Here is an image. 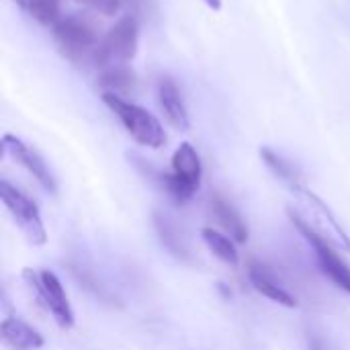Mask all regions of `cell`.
Instances as JSON below:
<instances>
[{"label":"cell","instance_id":"obj_1","mask_svg":"<svg viewBox=\"0 0 350 350\" xmlns=\"http://www.w3.org/2000/svg\"><path fill=\"white\" fill-rule=\"evenodd\" d=\"M103 103L115 113V117L139 146L158 150L166 144V131L162 123L148 109L111 92H103Z\"/></svg>","mask_w":350,"mask_h":350},{"label":"cell","instance_id":"obj_2","mask_svg":"<svg viewBox=\"0 0 350 350\" xmlns=\"http://www.w3.org/2000/svg\"><path fill=\"white\" fill-rule=\"evenodd\" d=\"M295 195V211L297 215L326 242L336 246L338 250L350 252V236L345 232V228L338 224L336 215L330 211V207L310 189L304 185L291 187Z\"/></svg>","mask_w":350,"mask_h":350},{"label":"cell","instance_id":"obj_3","mask_svg":"<svg viewBox=\"0 0 350 350\" xmlns=\"http://www.w3.org/2000/svg\"><path fill=\"white\" fill-rule=\"evenodd\" d=\"M201 178H203L201 158L197 150L189 142H185L176 148L172 156V172L160 174V185L172 201L185 205L197 195L201 187Z\"/></svg>","mask_w":350,"mask_h":350},{"label":"cell","instance_id":"obj_4","mask_svg":"<svg viewBox=\"0 0 350 350\" xmlns=\"http://www.w3.org/2000/svg\"><path fill=\"white\" fill-rule=\"evenodd\" d=\"M23 281L37 299L39 306H43L55 320V324L62 330L74 328V310L70 306L68 293L59 281V277L53 271H35V269H25L23 271Z\"/></svg>","mask_w":350,"mask_h":350},{"label":"cell","instance_id":"obj_5","mask_svg":"<svg viewBox=\"0 0 350 350\" xmlns=\"http://www.w3.org/2000/svg\"><path fill=\"white\" fill-rule=\"evenodd\" d=\"M137 45H139V23H137V16L127 14L121 21H117L107 31V35L98 41L94 62L100 68L127 64L135 57Z\"/></svg>","mask_w":350,"mask_h":350},{"label":"cell","instance_id":"obj_6","mask_svg":"<svg viewBox=\"0 0 350 350\" xmlns=\"http://www.w3.org/2000/svg\"><path fill=\"white\" fill-rule=\"evenodd\" d=\"M287 215L293 224V228L304 236V240L312 246L318 267L324 273V277H328L338 289H342L345 293L350 295V267L338 256V252L334 250L336 246H332L330 242H326L322 236H318L299 215L293 207L287 209Z\"/></svg>","mask_w":350,"mask_h":350},{"label":"cell","instance_id":"obj_7","mask_svg":"<svg viewBox=\"0 0 350 350\" xmlns=\"http://www.w3.org/2000/svg\"><path fill=\"white\" fill-rule=\"evenodd\" d=\"M0 199L8 213L12 215L16 228L23 232L29 244L33 246H45L47 242V230L41 219V211L33 199H29L23 191L12 187L8 180H0Z\"/></svg>","mask_w":350,"mask_h":350},{"label":"cell","instance_id":"obj_8","mask_svg":"<svg viewBox=\"0 0 350 350\" xmlns=\"http://www.w3.org/2000/svg\"><path fill=\"white\" fill-rule=\"evenodd\" d=\"M53 37L62 49V53L72 62H84L88 57H96L98 41L94 27L78 14L62 16L53 27Z\"/></svg>","mask_w":350,"mask_h":350},{"label":"cell","instance_id":"obj_9","mask_svg":"<svg viewBox=\"0 0 350 350\" xmlns=\"http://www.w3.org/2000/svg\"><path fill=\"white\" fill-rule=\"evenodd\" d=\"M2 148H4V152L16 162V164H21L47 193H51V195H55L57 193V183H55V176H53V172H51V168L47 166V162H45V158L33 148V146H29V144H25L21 137H16V135H10V133H6L4 137H2Z\"/></svg>","mask_w":350,"mask_h":350},{"label":"cell","instance_id":"obj_10","mask_svg":"<svg viewBox=\"0 0 350 350\" xmlns=\"http://www.w3.org/2000/svg\"><path fill=\"white\" fill-rule=\"evenodd\" d=\"M248 281L260 295H265L267 299H271L283 308L295 310L299 306V301L291 295L289 289H285V285L279 281V277L267 265H262L258 260H252L248 265Z\"/></svg>","mask_w":350,"mask_h":350},{"label":"cell","instance_id":"obj_11","mask_svg":"<svg viewBox=\"0 0 350 350\" xmlns=\"http://www.w3.org/2000/svg\"><path fill=\"white\" fill-rule=\"evenodd\" d=\"M158 103H160V109H162L166 121L176 131H189V127H191L189 111H187L185 98L180 94V88L174 84V80H170V78L158 80Z\"/></svg>","mask_w":350,"mask_h":350},{"label":"cell","instance_id":"obj_12","mask_svg":"<svg viewBox=\"0 0 350 350\" xmlns=\"http://www.w3.org/2000/svg\"><path fill=\"white\" fill-rule=\"evenodd\" d=\"M0 338L10 350H39L45 345L43 336L33 326L12 316L0 322Z\"/></svg>","mask_w":350,"mask_h":350},{"label":"cell","instance_id":"obj_13","mask_svg":"<svg viewBox=\"0 0 350 350\" xmlns=\"http://www.w3.org/2000/svg\"><path fill=\"white\" fill-rule=\"evenodd\" d=\"M211 213L217 219V224L230 234V238L234 242H238V244H246L248 242V238H250L248 226H246L244 217L238 213V209L228 199L215 195L211 199Z\"/></svg>","mask_w":350,"mask_h":350},{"label":"cell","instance_id":"obj_14","mask_svg":"<svg viewBox=\"0 0 350 350\" xmlns=\"http://www.w3.org/2000/svg\"><path fill=\"white\" fill-rule=\"evenodd\" d=\"M98 84L103 86L105 92L117 94V96H129L137 90V76L135 72L125 66V64H115L107 66L98 78Z\"/></svg>","mask_w":350,"mask_h":350},{"label":"cell","instance_id":"obj_15","mask_svg":"<svg viewBox=\"0 0 350 350\" xmlns=\"http://www.w3.org/2000/svg\"><path fill=\"white\" fill-rule=\"evenodd\" d=\"M201 238L207 246V250L219 258L221 262L230 265V267H236L240 262V254L236 250V244L232 238H228L226 234H221L219 230H213V228H203L201 230Z\"/></svg>","mask_w":350,"mask_h":350},{"label":"cell","instance_id":"obj_16","mask_svg":"<svg viewBox=\"0 0 350 350\" xmlns=\"http://www.w3.org/2000/svg\"><path fill=\"white\" fill-rule=\"evenodd\" d=\"M260 158L265 160V164L269 166V170L275 176H279L283 183L289 185V189L291 187H297V185H304V176H301L299 168L291 160H287L285 156H281L279 152H275L271 148H260Z\"/></svg>","mask_w":350,"mask_h":350},{"label":"cell","instance_id":"obj_17","mask_svg":"<svg viewBox=\"0 0 350 350\" xmlns=\"http://www.w3.org/2000/svg\"><path fill=\"white\" fill-rule=\"evenodd\" d=\"M154 226H156V232L160 236V242L170 250V254H174L176 258L189 262V250H187L183 238L178 236L174 224L170 221V217H166L162 213H154Z\"/></svg>","mask_w":350,"mask_h":350},{"label":"cell","instance_id":"obj_18","mask_svg":"<svg viewBox=\"0 0 350 350\" xmlns=\"http://www.w3.org/2000/svg\"><path fill=\"white\" fill-rule=\"evenodd\" d=\"M35 21H39L41 25H55L62 16H59V6L62 0H16Z\"/></svg>","mask_w":350,"mask_h":350},{"label":"cell","instance_id":"obj_19","mask_svg":"<svg viewBox=\"0 0 350 350\" xmlns=\"http://www.w3.org/2000/svg\"><path fill=\"white\" fill-rule=\"evenodd\" d=\"M78 2H82V4H86V6H90V8H94V10H98V12H103L107 16L117 14L119 8L123 6L121 0H78Z\"/></svg>","mask_w":350,"mask_h":350},{"label":"cell","instance_id":"obj_20","mask_svg":"<svg viewBox=\"0 0 350 350\" xmlns=\"http://www.w3.org/2000/svg\"><path fill=\"white\" fill-rule=\"evenodd\" d=\"M123 4L127 2L135 12H139V10H150V0H121Z\"/></svg>","mask_w":350,"mask_h":350},{"label":"cell","instance_id":"obj_21","mask_svg":"<svg viewBox=\"0 0 350 350\" xmlns=\"http://www.w3.org/2000/svg\"><path fill=\"white\" fill-rule=\"evenodd\" d=\"M308 345H310V350H326L324 342H322L316 334H310V336H308Z\"/></svg>","mask_w":350,"mask_h":350},{"label":"cell","instance_id":"obj_22","mask_svg":"<svg viewBox=\"0 0 350 350\" xmlns=\"http://www.w3.org/2000/svg\"><path fill=\"white\" fill-rule=\"evenodd\" d=\"M203 2L213 10H221V0H203Z\"/></svg>","mask_w":350,"mask_h":350}]
</instances>
